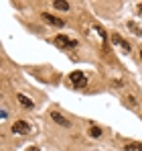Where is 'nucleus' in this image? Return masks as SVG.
<instances>
[{
	"label": "nucleus",
	"mask_w": 142,
	"mask_h": 151,
	"mask_svg": "<svg viewBox=\"0 0 142 151\" xmlns=\"http://www.w3.org/2000/svg\"><path fill=\"white\" fill-rule=\"evenodd\" d=\"M69 80L75 88H85V84H87V78H85L83 72H73V74H69Z\"/></svg>",
	"instance_id": "f257e3e1"
},
{
	"label": "nucleus",
	"mask_w": 142,
	"mask_h": 151,
	"mask_svg": "<svg viewBox=\"0 0 142 151\" xmlns=\"http://www.w3.org/2000/svg\"><path fill=\"white\" fill-rule=\"evenodd\" d=\"M55 43H57L59 47H69V49L77 47V41H75V39H69V37H65V35H57V37H55Z\"/></svg>",
	"instance_id": "f03ea898"
},
{
	"label": "nucleus",
	"mask_w": 142,
	"mask_h": 151,
	"mask_svg": "<svg viewBox=\"0 0 142 151\" xmlns=\"http://www.w3.org/2000/svg\"><path fill=\"white\" fill-rule=\"evenodd\" d=\"M12 133H16V135H26V133H31V125H28L26 121H16V123H12Z\"/></svg>",
	"instance_id": "7ed1b4c3"
},
{
	"label": "nucleus",
	"mask_w": 142,
	"mask_h": 151,
	"mask_svg": "<svg viewBox=\"0 0 142 151\" xmlns=\"http://www.w3.org/2000/svg\"><path fill=\"white\" fill-rule=\"evenodd\" d=\"M112 43H114V45H120V47H122L124 51H130V49H132V45H130L128 41H124V39L120 37L118 33H112Z\"/></svg>",
	"instance_id": "20e7f679"
},
{
	"label": "nucleus",
	"mask_w": 142,
	"mask_h": 151,
	"mask_svg": "<svg viewBox=\"0 0 142 151\" xmlns=\"http://www.w3.org/2000/svg\"><path fill=\"white\" fill-rule=\"evenodd\" d=\"M43 21L51 27H63L65 23L61 21V19H57V17H53V14H47V12H43Z\"/></svg>",
	"instance_id": "39448f33"
},
{
	"label": "nucleus",
	"mask_w": 142,
	"mask_h": 151,
	"mask_svg": "<svg viewBox=\"0 0 142 151\" xmlns=\"http://www.w3.org/2000/svg\"><path fill=\"white\" fill-rule=\"evenodd\" d=\"M51 119H53L57 125H61V127H69V125H71L69 121H67V119H65L61 112H57V110H55V112H51Z\"/></svg>",
	"instance_id": "423d86ee"
},
{
	"label": "nucleus",
	"mask_w": 142,
	"mask_h": 151,
	"mask_svg": "<svg viewBox=\"0 0 142 151\" xmlns=\"http://www.w3.org/2000/svg\"><path fill=\"white\" fill-rule=\"evenodd\" d=\"M16 100L21 102V104H23L24 108H33V106H35V102L31 100V98H26L24 94H16Z\"/></svg>",
	"instance_id": "0eeeda50"
},
{
	"label": "nucleus",
	"mask_w": 142,
	"mask_h": 151,
	"mask_svg": "<svg viewBox=\"0 0 142 151\" xmlns=\"http://www.w3.org/2000/svg\"><path fill=\"white\" fill-rule=\"evenodd\" d=\"M126 151H142V143L140 141H130V143H126Z\"/></svg>",
	"instance_id": "6e6552de"
},
{
	"label": "nucleus",
	"mask_w": 142,
	"mask_h": 151,
	"mask_svg": "<svg viewBox=\"0 0 142 151\" xmlns=\"http://www.w3.org/2000/svg\"><path fill=\"white\" fill-rule=\"evenodd\" d=\"M53 6H55L57 10H63V12H65V10H69V2H65V0H55V2H53Z\"/></svg>",
	"instance_id": "1a4fd4ad"
},
{
	"label": "nucleus",
	"mask_w": 142,
	"mask_h": 151,
	"mask_svg": "<svg viewBox=\"0 0 142 151\" xmlns=\"http://www.w3.org/2000/svg\"><path fill=\"white\" fill-rule=\"evenodd\" d=\"M128 29H130V31H132L134 35H138V37H142V29H140L138 25H136V23H128Z\"/></svg>",
	"instance_id": "9d476101"
},
{
	"label": "nucleus",
	"mask_w": 142,
	"mask_h": 151,
	"mask_svg": "<svg viewBox=\"0 0 142 151\" xmlns=\"http://www.w3.org/2000/svg\"><path fill=\"white\" fill-rule=\"evenodd\" d=\"M89 135H92V137H102V129L92 127V129H89Z\"/></svg>",
	"instance_id": "9b49d317"
},
{
	"label": "nucleus",
	"mask_w": 142,
	"mask_h": 151,
	"mask_svg": "<svg viewBox=\"0 0 142 151\" xmlns=\"http://www.w3.org/2000/svg\"><path fill=\"white\" fill-rule=\"evenodd\" d=\"M26 151H41V149H39V147H28Z\"/></svg>",
	"instance_id": "f8f14e48"
},
{
	"label": "nucleus",
	"mask_w": 142,
	"mask_h": 151,
	"mask_svg": "<svg viewBox=\"0 0 142 151\" xmlns=\"http://www.w3.org/2000/svg\"><path fill=\"white\" fill-rule=\"evenodd\" d=\"M138 12H140V14H142V4H138Z\"/></svg>",
	"instance_id": "ddd939ff"
},
{
	"label": "nucleus",
	"mask_w": 142,
	"mask_h": 151,
	"mask_svg": "<svg viewBox=\"0 0 142 151\" xmlns=\"http://www.w3.org/2000/svg\"><path fill=\"white\" fill-rule=\"evenodd\" d=\"M140 59H142V51H140Z\"/></svg>",
	"instance_id": "4468645a"
}]
</instances>
